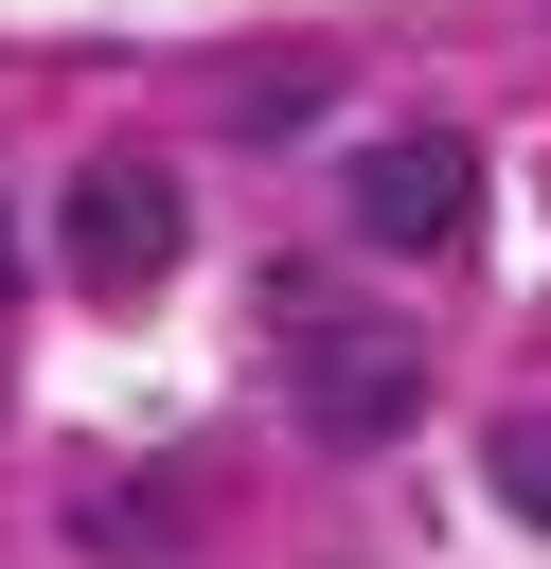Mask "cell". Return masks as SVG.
<instances>
[{
  "label": "cell",
  "instance_id": "obj_1",
  "mask_svg": "<svg viewBox=\"0 0 551 569\" xmlns=\"http://www.w3.org/2000/svg\"><path fill=\"white\" fill-rule=\"evenodd\" d=\"M267 338H284V409H302V445H338V462H373V445H409V409H427V356H409V320H373V302H338V284H267Z\"/></svg>",
  "mask_w": 551,
  "mask_h": 569
},
{
  "label": "cell",
  "instance_id": "obj_2",
  "mask_svg": "<svg viewBox=\"0 0 551 569\" xmlns=\"http://www.w3.org/2000/svg\"><path fill=\"white\" fill-rule=\"evenodd\" d=\"M480 231V142L462 124H391L355 160V249H462Z\"/></svg>",
  "mask_w": 551,
  "mask_h": 569
},
{
  "label": "cell",
  "instance_id": "obj_3",
  "mask_svg": "<svg viewBox=\"0 0 551 569\" xmlns=\"http://www.w3.org/2000/svg\"><path fill=\"white\" fill-rule=\"evenodd\" d=\"M160 267H178V178L107 142V160L71 178V284H89V302H160Z\"/></svg>",
  "mask_w": 551,
  "mask_h": 569
},
{
  "label": "cell",
  "instance_id": "obj_4",
  "mask_svg": "<svg viewBox=\"0 0 551 569\" xmlns=\"http://www.w3.org/2000/svg\"><path fill=\"white\" fill-rule=\"evenodd\" d=\"M178 516H196V480H178V462H142V480H89V498H71V533H89V551H178Z\"/></svg>",
  "mask_w": 551,
  "mask_h": 569
},
{
  "label": "cell",
  "instance_id": "obj_5",
  "mask_svg": "<svg viewBox=\"0 0 551 569\" xmlns=\"http://www.w3.org/2000/svg\"><path fill=\"white\" fill-rule=\"evenodd\" d=\"M498 498L551 533V409H515V427H498Z\"/></svg>",
  "mask_w": 551,
  "mask_h": 569
},
{
  "label": "cell",
  "instance_id": "obj_6",
  "mask_svg": "<svg viewBox=\"0 0 551 569\" xmlns=\"http://www.w3.org/2000/svg\"><path fill=\"white\" fill-rule=\"evenodd\" d=\"M0 284H18V231H0Z\"/></svg>",
  "mask_w": 551,
  "mask_h": 569
}]
</instances>
